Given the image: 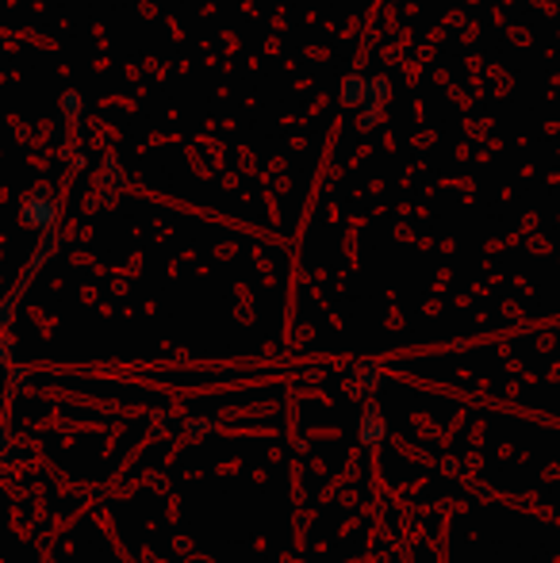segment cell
<instances>
[{"label":"cell","mask_w":560,"mask_h":563,"mask_svg":"<svg viewBox=\"0 0 560 563\" xmlns=\"http://www.w3.org/2000/svg\"><path fill=\"white\" fill-rule=\"evenodd\" d=\"M54 216H58V203H54V196L46 192V188H39V192H31L28 200H23V223L28 227L46 230L54 223Z\"/></svg>","instance_id":"1"},{"label":"cell","mask_w":560,"mask_h":563,"mask_svg":"<svg viewBox=\"0 0 560 563\" xmlns=\"http://www.w3.org/2000/svg\"><path fill=\"white\" fill-rule=\"evenodd\" d=\"M358 438H361V445H365V449L384 445V438H388V422H384V415H381V407H376V402H365V410H361Z\"/></svg>","instance_id":"2"}]
</instances>
